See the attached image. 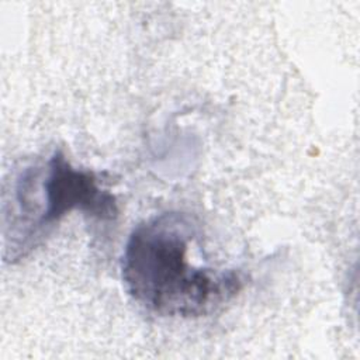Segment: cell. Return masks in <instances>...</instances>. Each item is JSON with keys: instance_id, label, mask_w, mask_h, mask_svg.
Returning <instances> with one entry per match:
<instances>
[{"instance_id": "2", "label": "cell", "mask_w": 360, "mask_h": 360, "mask_svg": "<svg viewBox=\"0 0 360 360\" xmlns=\"http://www.w3.org/2000/svg\"><path fill=\"white\" fill-rule=\"evenodd\" d=\"M14 191L27 226L17 259L25 256L55 222L73 210L103 221L114 219L118 212L114 195L101 188L96 174L73 167L59 150L52 153L46 166L24 169Z\"/></svg>"}, {"instance_id": "1", "label": "cell", "mask_w": 360, "mask_h": 360, "mask_svg": "<svg viewBox=\"0 0 360 360\" xmlns=\"http://www.w3.org/2000/svg\"><path fill=\"white\" fill-rule=\"evenodd\" d=\"M200 224L170 211L145 219L131 232L121 273L128 294L163 316H201L231 301L243 287L236 270H217L191 262Z\"/></svg>"}]
</instances>
